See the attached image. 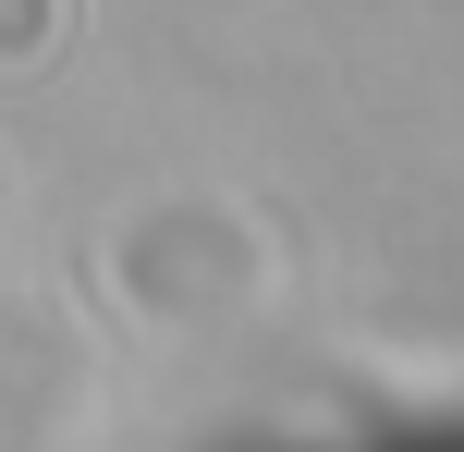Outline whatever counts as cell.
I'll use <instances>...</instances> for the list:
<instances>
[{
	"mask_svg": "<svg viewBox=\"0 0 464 452\" xmlns=\"http://www.w3.org/2000/svg\"><path fill=\"white\" fill-rule=\"evenodd\" d=\"M37 13L49 0H0V37H37Z\"/></svg>",
	"mask_w": 464,
	"mask_h": 452,
	"instance_id": "obj_1",
	"label": "cell"
}]
</instances>
